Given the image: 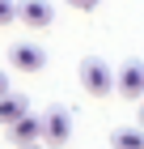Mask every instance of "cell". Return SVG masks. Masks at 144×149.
Listing matches in <instances>:
<instances>
[{"label": "cell", "instance_id": "6da1fadb", "mask_svg": "<svg viewBox=\"0 0 144 149\" xmlns=\"http://www.w3.org/2000/svg\"><path fill=\"white\" fill-rule=\"evenodd\" d=\"M38 141H43L47 149H59V145H68V136H72V111L68 107H47V115L38 119Z\"/></svg>", "mask_w": 144, "mask_h": 149}, {"label": "cell", "instance_id": "7a4b0ae2", "mask_svg": "<svg viewBox=\"0 0 144 149\" xmlns=\"http://www.w3.org/2000/svg\"><path fill=\"white\" fill-rule=\"evenodd\" d=\"M81 85L93 98H106V94H114V72L106 68V60L89 56V60H81Z\"/></svg>", "mask_w": 144, "mask_h": 149}, {"label": "cell", "instance_id": "3957f363", "mask_svg": "<svg viewBox=\"0 0 144 149\" xmlns=\"http://www.w3.org/2000/svg\"><path fill=\"white\" fill-rule=\"evenodd\" d=\"M17 22L25 30H47L55 22V9H51V0H21L17 4Z\"/></svg>", "mask_w": 144, "mask_h": 149}, {"label": "cell", "instance_id": "277c9868", "mask_svg": "<svg viewBox=\"0 0 144 149\" xmlns=\"http://www.w3.org/2000/svg\"><path fill=\"white\" fill-rule=\"evenodd\" d=\"M9 60H13L17 72H43L47 68V51L38 43H13L9 47Z\"/></svg>", "mask_w": 144, "mask_h": 149}, {"label": "cell", "instance_id": "5b68a950", "mask_svg": "<svg viewBox=\"0 0 144 149\" xmlns=\"http://www.w3.org/2000/svg\"><path fill=\"white\" fill-rule=\"evenodd\" d=\"M114 85H119L123 98H144V64L140 60H127L119 68V81H114Z\"/></svg>", "mask_w": 144, "mask_h": 149}, {"label": "cell", "instance_id": "8992f818", "mask_svg": "<svg viewBox=\"0 0 144 149\" xmlns=\"http://www.w3.org/2000/svg\"><path fill=\"white\" fill-rule=\"evenodd\" d=\"M38 128L43 124L25 111V115H17L13 124H4V132H9V145H25V141H38Z\"/></svg>", "mask_w": 144, "mask_h": 149}, {"label": "cell", "instance_id": "52a82bcc", "mask_svg": "<svg viewBox=\"0 0 144 149\" xmlns=\"http://www.w3.org/2000/svg\"><path fill=\"white\" fill-rule=\"evenodd\" d=\"M25 111H30V102H25L21 94H9V90L0 94V128L13 124V119H17V115H25Z\"/></svg>", "mask_w": 144, "mask_h": 149}, {"label": "cell", "instance_id": "ba28073f", "mask_svg": "<svg viewBox=\"0 0 144 149\" xmlns=\"http://www.w3.org/2000/svg\"><path fill=\"white\" fill-rule=\"evenodd\" d=\"M114 149H144V128H119L110 136Z\"/></svg>", "mask_w": 144, "mask_h": 149}, {"label": "cell", "instance_id": "9c48e42d", "mask_svg": "<svg viewBox=\"0 0 144 149\" xmlns=\"http://www.w3.org/2000/svg\"><path fill=\"white\" fill-rule=\"evenodd\" d=\"M17 22V0H0V26H13Z\"/></svg>", "mask_w": 144, "mask_h": 149}, {"label": "cell", "instance_id": "30bf717a", "mask_svg": "<svg viewBox=\"0 0 144 149\" xmlns=\"http://www.w3.org/2000/svg\"><path fill=\"white\" fill-rule=\"evenodd\" d=\"M64 4H68V9H76V13H93L102 0H64Z\"/></svg>", "mask_w": 144, "mask_h": 149}, {"label": "cell", "instance_id": "8fae6325", "mask_svg": "<svg viewBox=\"0 0 144 149\" xmlns=\"http://www.w3.org/2000/svg\"><path fill=\"white\" fill-rule=\"evenodd\" d=\"M13 149H43V141H25V145H13Z\"/></svg>", "mask_w": 144, "mask_h": 149}, {"label": "cell", "instance_id": "7c38bea8", "mask_svg": "<svg viewBox=\"0 0 144 149\" xmlns=\"http://www.w3.org/2000/svg\"><path fill=\"white\" fill-rule=\"evenodd\" d=\"M4 90H9V77H4V68H0V94H4Z\"/></svg>", "mask_w": 144, "mask_h": 149}, {"label": "cell", "instance_id": "4fadbf2b", "mask_svg": "<svg viewBox=\"0 0 144 149\" xmlns=\"http://www.w3.org/2000/svg\"><path fill=\"white\" fill-rule=\"evenodd\" d=\"M140 128H144V98H140Z\"/></svg>", "mask_w": 144, "mask_h": 149}]
</instances>
